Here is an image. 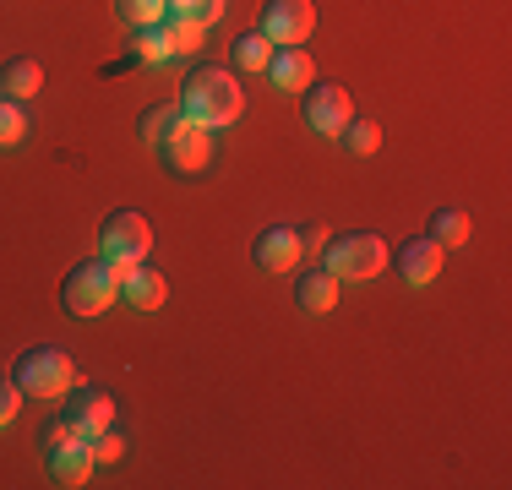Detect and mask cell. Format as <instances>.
<instances>
[{"mask_svg": "<svg viewBox=\"0 0 512 490\" xmlns=\"http://www.w3.org/2000/svg\"><path fill=\"white\" fill-rule=\"evenodd\" d=\"M240 109H246V93H240L235 71H224V66H191L186 71V82H180V115L191 126L224 131L240 120Z\"/></svg>", "mask_w": 512, "mask_h": 490, "instance_id": "1", "label": "cell"}, {"mask_svg": "<svg viewBox=\"0 0 512 490\" xmlns=\"http://www.w3.org/2000/svg\"><path fill=\"white\" fill-rule=\"evenodd\" d=\"M120 273L126 267L120 262H109V256H88V262H77L66 273V284H60V305H66L71 316H104L109 305L120 300Z\"/></svg>", "mask_w": 512, "mask_h": 490, "instance_id": "2", "label": "cell"}, {"mask_svg": "<svg viewBox=\"0 0 512 490\" xmlns=\"http://www.w3.org/2000/svg\"><path fill=\"white\" fill-rule=\"evenodd\" d=\"M11 382L22 387V398H66L71 387H77V365H71L66 349H55V343H39V349H22L17 371H11Z\"/></svg>", "mask_w": 512, "mask_h": 490, "instance_id": "3", "label": "cell"}, {"mask_svg": "<svg viewBox=\"0 0 512 490\" xmlns=\"http://www.w3.org/2000/svg\"><path fill=\"white\" fill-rule=\"evenodd\" d=\"M322 267L338 278V284H365V278H376V273H387V245L382 235H333L327 240V251H322Z\"/></svg>", "mask_w": 512, "mask_h": 490, "instance_id": "4", "label": "cell"}, {"mask_svg": "<svg viewBox=\"0 0 512 490\" xmlns=\"http://www.w3.org/2000/svg\"><path fill=\"white\" fill-rule=\"evenodd\" d=\"M44 463H50L55 485H88V474H93V436H82L77 425L60 414L50 431H44Z\"/></svg>", "mask_w": 512, "mask_h": 490, "instance_id": "5", "label": "cell"}, {"mask_svg": "<svg viewBox=\"0 0 512 490\" xmlns=\"http://www.w3.org/2000/svg\"><path fill=\"white\" fill-rule=\"evenodd\" d=\"M148 251H153V229L137 207H120V213L104 218L99 256H109V262H120V267H137V262H148Z\"/></svg>", "mask_w": 512, "mask_h": 490, "instance_id": "6", "label": "cell"}, {"mask_svg": "<svg viewBox=\"0 0 512 490\" xmlns=\"http://www.w3.org/2000/svg\"><path fill=\"white\" fill-rule=\"evenodd\" d=\"M256 28H262L278 49H284V44H306L316 33V0H267Z\"/></svg>", "mask_w": 512, "mask_h": 490, "instance_id": "7", "label": "cell"}, {"mask_svg": "<svg viewBox=\"0 0 512 490\" xmlns=\"http://www.w3.org/2000/svg\"><path fill=\"white\" fill-rule=\"evenodd\" d=\"M355 120V98L349 88H338V82H311L306 88V126L316 137H338V131Z\"/></svg>", "mask_w": 512, "mask_h": 490, "instance_id": "8", "label": "cell"}, {"mask_svg": "<svg viewBox=\"0 0 512 490\" xmlns=\"http://www.w3.org/2000/svg\"><path fill=\"white\" fill-rule=\"evenodd\" d=\"M158 158H164L175 175H197V169H207V158H213V131L207 126H180L175 137H164L158 142Z\"/></svg>", "mask_w": 512, "mask_h": 490, "instance_id": "9", "label": "cell"}, {"mask_svg": "<svg viewBox=\"0 0 512 490\" xmlns=\"http://www.w3.org/2000/svg\"><path fill=\"white\" fill-rule=\"evenodd\" d=\"M442 256H447V251H442L431 235H414V240L398 245V256H387V262L398 267V278H404V284L425 289V284H436V278H442Z\"/></svg>", "mask_w": 512, "mask_h": 490, "instance_id": "10", "label": "cell"}, {"mask_svg": "<svg viewBox=\"0 0 512 490\" xmlns=\"http://www.w3.org/2000/svg\"><path fill=\"white\" fill-rule=\"evenodd\" d=\"M251 256H256L262 273H295V267L306 262V251H300V229H289V224L262 229L256 245H251Z\"/></svg>", "mask_w": 512, "mask_h": 490, "instance_id": "11", "label": "cell"}, {"mask_svg": "<svg viewBox=\"0 0 512 490\" xmlns=\"http://www.w3.org/2000/svg\"><path fill=\"white\" fill-rule=\"evenodd\" d=\"M66 420L77 425L82 436H99L115 425V398L104 387H71L66 392Z\"/></svg>", "mask_w": 512, "mask_h": 490, "instance_id": "12", "label": "cell"}, {"mask_svg": "<svg viewBox=\"0 0 512 490\" xmlns=\"http://www.w3.org/2000/svg\"><path fill=\"white\" fill-rule=\"evenodd\" d=\"M267 82H273L278 93H306L316 82V60L306 55V44L273 49V60H267Z\"/></svg>", "mask_w": 512, "mask_h": 490, "instance_id": "13", "label": "cell"}, {"mask_svg": "<svg viewBox=\"0 0 512 490\" xmlns=\"http://www.w3.org/2000/svg\"><path fill=\"white\" fill-rule=\"evenodd\" d=\"M164 294H169L164 273L148 267V262H137V267H126V273H120V300L137 305V311H158V305H164Z\"/></svg>", "mask_w": 512, "mask_h": 490, "instance_id": "14", "label": "cell"}, {"mask_svg": "<svg viewBox=\"0 0 512 490\" xmlns=\"http://www.w3.org/2000/svg\"><path fill=\"white\" fill-rule=\"evenodd\" d=\"M295 300H300V311L327 316L338 305V278L327 273V267H306V273H300V284H295Z\"/></svg>", "mask_w": 512, "mask_h": 490, "instance_id": "15", "label": "cell"}, {"mask_svg": "<svg viewBox=\"0 0 512 490\" xmlns=\"http://www.w3.org/2000/svg\"><path fill=\"white\" fill-rule=\"evenodd\" d=\"M39 88H44V66L33 55H17V60L0 66V93H6V98H17V104H22V98H33Z\"/></svg>", "mask_w": 512, "mask_h": 490, "instance_id": "16", "label": "cell"}, {"mask_svg": "<svg viewBox=\"0 0 512 490\" xmlns=\"http://www.w3.org/2000/svg\"><path fill=\"white\" fill-rule=\"evenodd\" d=\"M131 55H137L142 66H164V60H175L169 22H153V28H131Z\"/></svg>", "mask_w": 512, "mask_h": 490, "instance_id": "17", "label": "cell"}, {"mask_svg": "<svg viewBox=\"0 0 512 490\" xmlns=\"http://www.w3.org/2000/svg\"><path fill=\"white\" fill-rule=\"evenodd\" d=\"M180 126H186L180 104H148V109H142V120H137V131H142V142H148V147H158L164 137H175Z\"/></svg>", "mask_w": 512, "mask_h": 490, "instance_id": "18", "label": "cell"}, {"mask_svg": "<svg viewBox=\"0 0 512 490\" xmlns=\"http://www.w3.org/2000/svg\"><path fill=\"white\" fill-rule=\"evenodd\" d=\"M273 39H267L262 28H251V33H240L235 39V66L240 71H267V60H273Z\"/></svg>", "mask_w": 512, "mask_h": 490, "instance_id": "19", "label": "cell"}, {"mask_svg": "<svg viewBox=\"0 0 512 490\" xmlns=\"http://www.w3.org/2000/svg\"><path fill=\"white\" fill-rule=\"evenodd\" d=\"M229 0H169V22H191V28H213L218 17H224Z\"/></svg>", "mask_w": 512, "mask_h": 490, "instance_id": "20", "label": "cell"}, {"mask_svg": "<svg viewBox=\"0 0 512 490\" xmlns=\"http://www.w3.org/2000/svg\"><path fill=\"white\" fill-rule=\"evenodd\" d=\"M442 251H453V245L469 240V213H458V207H442V213H431V229H425Z\"/></svg>", "mask_w": 512, "mask_h": 490, "instance_id": "21", "label": "cell"}, {"mask_svg": "<svg viewBox=\"0 0 512 490\" xmlns=\"http://www.w3.org/2000/svg\"><path fill=\"white\" fill-rule=\"evenodd\" d=\"M115 17L126 28H153V22L169 17V0H115Z\"/></svg>", "mask_w": 512, "mask_h": 490, "instance_id": "22", "label": "cell"}, {"mask_svg": "<svg viewBox=\"0 0 512 490\" xmlns=\"http://www.w3.org/2000/svg\"><path fill=\"white\" fill-rule=\"evenodd\" d=\"M338 142H344L349 147V153H360V158H371L376 153V147H382V126H376V120H349V126L344 131H338Z\"/></svg>", "mask_w": 512, "mask_h": 490, "instance_id": "23", "label": "cell"}, {"mask_svg": "<svg viewBox=\"0 0 512 490\" xmlns=\"http://www.w3.org/2000/svg\"><path fill=\"white\" fill-rule=\"evenodd\" d=\"M22 137H28V115H22L17 98L0 93V147H17Z\"/></svg>", "mask_w": 512, "mask_h": 490, "instance_id": "24", "label": "cell"}, {"mask_svg": "<svg viewBox=\"0 0 512 490\" xmlns=\"http://www.w3.org/2000/svg\"><path fill=\"white\" fill-rule=\"evenodd\" d=\"M169 39H175V55H197V49H202V28H191V22H169Z\"/></svg>", "mask_w": 512, "mask_h": 490, "instance_id": "25", "label": "cell"}, {"mask_svg": "<svg viewBox=\"0 0 512 490\" xmlns=\"http://www.w3.org/2000/svg\"><path fill=\"white\" fill-rule=\"evenodd\" d=\"M17 409H22V387L11 382V376H0V431L17 420Z\"/></svg>", "mask_w": 512, "mask_h": 490, "instance_id": "26", "label": "cell"}, {"mask_svg": "<svg viewBox=\"0 0 512 490\" xmlns=\"http://www.w3.org/2000/svg\"><path fill=\"white\" fill-rule=\"evenodd\" d=\"M115 458H126V441L115 431H99L93 436V463H115Z\"/></svg>", "mask_w": 512, "mask_h": 490, "instance_id": "27", "label": "cell"}, {"mask_svg": "<svg viewBox=\"0 0 512 490\" xmlns=\"http://www.w3.org/2000/svg\"><path fill=\"white\" fill-rule=\"evenodd\" d=\"M327 240H333L327 229H306V235H300V251H306V256H322V251H327Z\"/></svg>", "mask_w": 512, "mask_h": 490, "instance_id": "28", "label": "cell"}]
</instances>
